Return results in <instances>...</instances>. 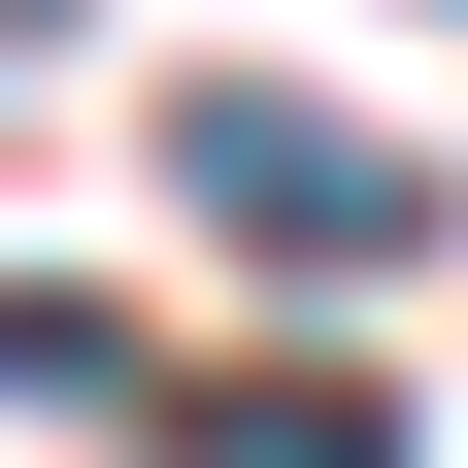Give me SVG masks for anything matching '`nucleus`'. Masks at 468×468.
<instances>
[{
  "mask_svg": "<svg viewBox=\"0 0 468 468\" xmlns=\"http://www.w3.org/2000/svg\"><path fill=\"white\" fill-rule=\"evenodd\" d=\"M167 201H201L234 268H401V234H435V167L335 134V101H268V68H201V101H167Z\"/></svg>",
  "mask_w": 468,
  "mask_h": 468,
  "instance_id": "obj_1",
  "label": "nucleus"
},
{
  "mask_svg": "<svg viewBox=\"0 0 468 468\" xmlns=\"http://www.w3.org/2000/svg\"><path fill=\"white\" fill-rule=\"evenodd\" d=\"M101 368H134V335H101L68 268H0V401H101Z\"/></svg>",
  "mask_w": 468,
  "mask_h": 468,
  "instance_id": "obj_2",
  "label": "nucleus"
},
{
  "mask_svg": "<svg viewBox=\"0 0 468 468\" xmlns=\"http://www.w3.org/2000/svg\"><path fill=\"white\" fill-rule=\"evenodd\" d=\"M201 468H401V401H201Z\"/></svg>",
  "mask_w": 468,
  "mask_h": 468,
  "instance_id": "obj_3",
  "label": "nucleus"
}]
</instances>
